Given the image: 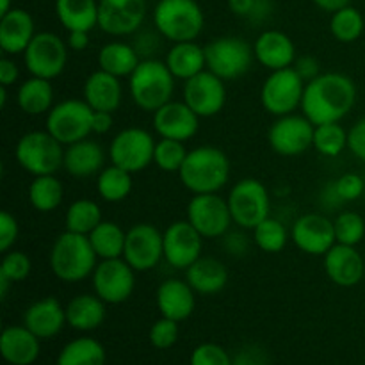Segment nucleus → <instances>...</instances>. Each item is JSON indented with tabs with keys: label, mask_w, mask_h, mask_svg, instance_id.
<instances>
[{
	"label": "nucleus",
	"mask_w": 365,
	"mask_h": 365,
	"mask_svg": "<svg viewBox=\"0 0 365 365\" xmlns=\"http://www.w3.org/2000/svg\"><path fill=\"white\" fill-rule=\"evenodd\" d=\"M355 103V82L348 75L330 71L307 82L302 110L314 125L335 123L348 116Z\"/></svg>",
	"instance_id": "nucleus-1"
},
{
	"label": "nucleus",
	"mask_w": 365,
	"mask_h": 365,
	"mask_svg": "<svg viewBox=\"0 0 365 365\" xmlns=\"http://www.w3.org/2000/svg\"><path fill=\"white\" fill-rule=\"evenodd\" d=\"M182 185L192 195L220 192L230 178V160L216 146H198L189 150L180 171Z\"/></svg>",
	"instance_id": "nucleus-2"
},
{
	"label": "nucleus",
	"mask_w": 365,
	"mask_h": 365,
	"mask_svg": "<svg viewBox=\"0 0 365 365\" xmlns=\"http://www.w3.org/2000/svg\"><path fill=\"white\" fill-rule=\"evenodd\" d=\"M98 255L93 250L88 235L64 230L53 241L48 264L53 277L66 284H77L91 277L98 264Z\"/></svg>",
	"instance_id": "nucleus-3"
},
{
	"label": "nucleus",
	"mask_w": 365,
	"mask_h": 365,
	"mask_svg": "<svg viewBox=\"0 0 365 365\" xmlns=\"http://www.w3.org/2000/svg\"><path fill=\"white\" fill-rule=\"evenodd\" d=\"M173 73L164 61L143 59L128 77V89L135 106L146 113H155L171 102L175 91Z\"/></svg>",
	"instance_id": "nucleus-4"
},
{
	"label": "nucleus",
	"mask_w": 365,
	"mask_h": 365,
	"mask_svg": "<svg viewBox=\"0 0 365 365\" xmlns=\"http://www.w3.org/2000/svg\"><path fill=\"white\" fill-rule=\"evenodd\" d=\"M153 25L160 38L171 43L196 41L205 16L196 0H159L153 9Z\"/></svg>",
	"instance_id": "nucleus-5"
},
{
	"label": "nucleus",
	"mask_w": 365,
	"mask_h": 365,
	"mask_svg": "<svg viewBox=\"0 0 365 365\" xmlns=\"http://www.w3.org/2000/svg\"><path fill=\"white\" fill-rule=\"evenodd\" d=\"M63 146L48 130H32L18 139L14 157L32 177L56 175L64 164Z\"/></svg>",
	"instance_id": "nucleus-6"
},
{
	"label": "nucleus",
	"mask_w": 365,
	"mask_h": 365,
	"mask_svg": "<svg viewBox=\"0 0 365 365\" xmlns=\"http://www.w3.org/2000/svg\"><path fill=\"white\" fill-rule=\"evenodd\" d=\"M253 59V46L237 36H221L205 45L207 70L223 78L225 82L248 73Z\"/></svg>",
	"instance_id": "nucleus-7"
},
{
	"label": "nucleus",
	"mask_w": 365,
	"mask_h": 365,
	"mask_svg": "<svg viewBox=\"0 0 365 365\" xmlns=\"http://www.w3.org/2000/svg\"><path fill=\"white\" fill-rule=\"evenodd\" d=\"M305 84L292 66L271 71L260 89V102L266 113L280 118L302 109Z\"/></svg>",
	"instance_id": "nucleus-8"
},
{
	"label": "nucleus",
	"mask_w": 365,
	"mask_h": 365,
	"mask_svg": "<svg viewBox=\"0 0 365 365\" xmlns=\"http://www.w3.org/2000/svg\"><path fill=\"white\" fill-rule=\"evenodd\" d=\"M93 109L84 98L63 100L46 114V130L64 146L88 139L93 134Z\"/></svg>",
	"instance_id": "nucleus-9"
},
{
	"label": "nucleus",
	"mask_w": 365,
	"mask_h": 365,
	"mask_svg": "<svg viewBox=\"0 0 365 365\" xmlns=\"http://www.w3.org/2000/svg\"><path fill=\"white\" fill-rule=\"evenodd\" d=\"M232 220L245 230H253L257 225L269 217L271 198L267 187L257 178H242L228 195Z\"/></svg>",
	"instance_id": "nucleus-10"
},
{
	"label": "nucleus",
	"mask_w": 365,
	"mask_h": 365,
	"mask_svg": "<svg viewBox=\"0 0 365 365\" xmlns=\"http://www.w3.org/2000/svg\"><path fill=\"white\" fill-rule=\"evenodd\" d=\"M157 141L141 127H128L118 132L109 146V159L114 166L128 173H139L153 163Z\"/></svg>",
	"instance_id": "nucleus-11"
},
{
	"label": "nucleus",
	"mask_w": 365,
	"mask_h": 365,
	"mask_svg": "<svg viewBox=\"0 0 365 365\" xmlns=\"http://www.w3.org/2000/svg\"><path fill=\"white\" fill-rule=\"evenodd\" d=\"M68 45L53 32H36L34 39L21 56L32 77L53 81L64 71L68 63Z\"/></svg>",
	"instance_id": "nucleus-12"
},
{
	"label": "nucleus",
	"mask_w": 365,
	"mask_h": 365,
	"mask_svg": "<svg viewBox=\"0 0 365 365\" xmlns=\"http://www.w3.org/2000/svg\"><path fill=\"white\" fill-rule=\"evenodd\" d=\"M93 291L110 305L127 302L135 289V271L125 259L100 260L91 274Z\"/></svg>",
	"instance_id": "nucleus-13"
},
{
	"label": "nucleus",
	"mask_w": 365,
	"mask_h": 365,
	"mask_svg": "<svg viewBox=\"0 0 365 365\" xmlns=\"http://www.w3.org/2000/svg\"><path fill=\"white\" fill-rule=\"evenodd\" d=\"M314 130L316 125L305 114L292 113L277 118L267 132V141L278 155L298 157L314 146Z\"/></svg>",
	"instance_id": "nucleus-14"
},
{
	"label": "nucleus",
	"mask_w": 365,
	"mask_h": 365,
	"mask_svg": "<svg viewBox=\"0 0 365 365\" xmlns=\"http://www.w3.org/2000/svg\"><path fill=\"white\" fill-rule=\"evenodd\" d=\"M187 221L203 239L225 237L234 223L228 200L221 198L217 192L192 196L187 205Z\"/></svg>",
	"instance_id": "nucleus-15"
},
{
	"label": "nucleus",
	"mask_w": 365,
	"mask_h": 365,
	"mask_svg": "<svg viewBox=\"0 0 365 365\" xmlns=\"http://www.w3.org/2000/svg\"><path fill=\"white\" fill-rule=\"evenodd\" d=\"M123 259L135 273L157 267L164 259V234L152 223H138L127 230Z\"/></svg>",
	"instance_id": "nucleus-16"
},
{
	"label": "nucleus",
	"mask_w": 365,
	"mask_h": 365,
	"mask_svg": "<svg viewBox=\"0 0 365 365\" xmlns=\"http://www.w3.org/2000/svg\"><path fill=\"white\" fill-rule=\"evenodd\" d=\"M184 102L200 118L216 116L227 103L225 81L214 75L212 71L203 70L202 73L184 82Z\"/></svg>",
	"instance_id": "nucleus-17"
},
{
	"label": "nucleus",
	"mask_w": 365,
	"mask_h": 365,
	"mask_svg": "<svg viewBox=\"0 0 365 365\" xmlns=\"http://www.w3.org/2000/svg\"><path fill=\"white\" fill-rule=\"evenodd\" d=\"M146 18V0H98V27L123 38L138 32Z\"/></svg>",
	"instance_id": "nucleus-18"
},
{
	"label": "nucleus",
	"mask_w": 365,
	"mask_h": 365,
	"mask_svg": "<svg viewBox=\"0 0 365 365\" xmlns=\"http://www.w3.org/2000/svg\"><path fill=\"white\" fill-rule=\"evenodd\" d=\"M163 234L164 260L175 269L185 271L202 257L203 237L187 220L175 221Z\"/></svg>",
	"instance_id": "nucleus-19"
},
{
	"label": "nucleus",
	"mask_w": 365,
	"mask_h": 365,
	"mask_svg": "<svg viewBox=\"0 0 365 365\" xmlns=\"http://www.w3.org/2000/svg\"><path fill=\"white\" fill-rule=\"evenodd\" d=\"M291 239L296 248H299L307 255L316 257H324L337 245L334 221L316 212L303 214L294 221Z\"/></svg>",
	"instance_id": "nucleus-20"
},
{
	"label": "nucleus",
	"mask_w": 365,
	"mask_h": 365,
	"mask_svg": "<svg viewBox=\"0 0 365 365\" xmlns=\"http://www.w3.org/2000/svg\"><path fill=\"white\" fill-rule=\"evenodd\" d=\"M202 118L182 100V102H168L153 113V130L159 138L177 139L187 143L196 135Z\"/></svg>",
	"instance_id": "nucleus-21"
},
{
	"label": "nucleus",
	"mask_w": 365,
	"mask_h": 365,
	"mask_svg": "<svg viewBox=\"0 0 365 365\" xmlns=\"http://www.w3.org/2000/svg\"><path fill=\"white\" fill-rule=\"evenodd\" d=\"M324 271L328 278L339 287H355L365 274V262L356 246L335 245L324 255Z\"/></svg>",
	"instance_id": "nucleus-22"
},
{
	"label": "nucleus",
	"mask_w": 365,
	"mask_h": 365,
	"mask_svg": "<svg viewBox=\"0 0 365 365\" xmlns=\"http://www.w3.org/2000/svg\"><path fill=\"white\" fill-rule=\"evenodd\" d=\"M196 292L187 280H180V278H170L164 280L159 285L155 294L157 309H159L160 316L173 319L177 323L185 321L191 317L196 307Z\"/></svg>",
	"instance_id": "nucleus-23"
},
{
	"label": "nucleus",
	"mask_w": 365,
	"mask_h": 365,
	"mask_svg": "<svg viewBox=\"0 0 365 365\" xmlns=\"http://www.w3.org/2000/svg\"><path fill=\"white\" fill-rule=\"evenodd\" d=\"M36 36L34 18L29 11L13 7L0 16V48L7 56L24 53Z\"/></svg>",
	"instance_id": "nucleus-24"
},
{
	"label": "nucleus",
	"mask_w": 365,
	"mask_h": 365,
	"mask_svg": "<svg viewBox=\"0 0 365 365\" xmlns=\"http://www.w3.org/2000/svg\"><path fill=\"white\" fill-rule=\"evenodd\" d=\"M82 98L93 110L116 113L123 100V86H121L120 77H114L98 68L86 78Z\"/></svg>",
	"instance_id": "nucleus-25"
},
{
	"label": "nucleus",
	"mask_w": 365,
	"mask_h": 365,
	"mask_svg": "<svg viewBox=\"0 0 365 365\" xmlns=\"http://www.w3.org/2000/svg\"><path fill=\"white\" fill-rule=\"evenodd\" d=\"M255 59L269 71L291 68L296 61V46L282 31H264L253 43Z\"/></svg>",
	"instance_id": "nucleus-26"
},
{
	"label": "nucleus",
	"mask_w": 365,
	"mask_h": 365,
	"mask_svg": "<svg viewBox=\"0 0 365 365\" xmlns=\"http://www.w3.org/2000/svg\"><path fill=\"white\" fill-rule=\"evenodd\" d=\"M66 323V309L52 296L32 303L24 316V324L38 339L56 337Z\"/></svg>",
	"instance_id": "nucleus-27"
},
{
	"label": "nucleus",
	"mask_w": 365,
	"mask_h": 365,
	"mask_svg": "<svg viewBox=\"0 0 365 365\" xmlns=\"http://www.w3.org/2000/svg\"><path fill=\"white\" fill-rule=\"evenodd\" d=\"M103 163H106V152L98 143L91 139H82L64 148L63 168L71 177H93L103 170Z\"/></svg>",
	"instance_id": "nucleus-28"
},
{
	"label": "nucleus",
	"mask_w": 365,
	"mask_h": 365,
	"mask_svg": "<svg viewBox=\"0 0 365 365\" xmlns=\"http://www.w3.org/2000/svg\"><path fill=\"white\" fill-rule=\"evenodd\" d=\"M164 63L177 81L185 82L207 70L205 46H200L196 41L171 43V48L166 52Z\"/></svg>",
	"instance_id": "nucleus-29"
},
{
	"label": "nucleus",
	"mask_w": 365,
	"mask_h": 365,
	"mask_svg": "<svg viewBox=\"0 0 365 365\" xmlns=\"http://www.w3.org/2000/svg\"><path fill=\"white\" fill-rule=\"evenodd\" d=\"M185 280L198 294H217L227 287L228 269L221 260L212 257H200L191 267L185 269Z\"/></svg>",
	"instance_id": "nucleus-30"
},
{
	"label": "nucleus",
	"mask_w": 365,
	"mask_h": 365,
	"mask_svg": "<svg viewBox=\"0 0 365 365\" xmlns=\"http://www.w3.org/2000/svg\"><path fill=\"white\" fill-rule=\"evenodd\" d=\"M0 353L13 365H31L39 355V339L27 327H9L0 337Z\"/></svg>",
	"instance_id": "nucleus-31"
},
{
	"label": "nucleus",
	"mask_w": 365,
	"mask_h": 365,
	"mask_svg": "<svg viewBox=\"0 0 365 365\" xmlns=\"http://www.w3.org/2000/svg\"><path fill=\"white\" fill-rule=\"evenodd\" d=\"M56 14L68 32L98 27V0H56Z\"/></svg>",
	"instance_id": "nucleus-32"
},
{
	"label": "nucleus",
	"mask_w": 365,
	"mask_h": 365,
	"mask_svg": "<svg viewBox=\"0 0 365 365\" xmlns=\"http://www.w3.org/2000/svg\"><path fill=\"white\" fill-rule=\"evenodd\" d=\"M106 319V302L96 294H78L66 305V321L71 328L89 331Z\"/></svg>",
	"instance_id": "nucleus-33"
},
{
	"label": "nucleus",
	"mask_w": 365,
	"mask_h": 365,
	"mask_svg": "<svg viewBox=\"0 0 365 365\" xmlns=\"http://www.w3.org/2000/svg\"><path fill=\"white\" fill-rule=\"evenodd\" d=\"M141 61V56L134 48V45H128L125 41L107 43L98 52L100 70L120 78L130 77Z\"/></svg>",
	"instance_id": "nucleus-34"
},
{
	"label": "nucleus",
	"mask_w": 365,
	"mask_h": 365,
	"mask_svg": "<svg viewBox=\"0 0 365 365\" xmlns=\"http://www.w3.org/2000/svg\"><path fill=\"white\" fill-rule=\"evenodd\" d=\"M18 107L29 116L48 114L53 107V86L52 81L41 77H32L21 82L16 93Z\"/></svg>",
	"instance_id": "nucleus-35"
},
{
	"label": "nucleus",
	"mask_w": 365,
	"mask_h": 365,
	"mask_svg": "<svg viewBox=\"0 0 365 365\" xmlns=\"http://www.w3.org/2000/svg\"><path fill=\"white\" fill-rule=\"evenodd\" d=\"M88 237L100 260L123 259L127 232L118 223L102 221Z\"/></svg>",
	"instance_id": "nucleus-36"
},
{
	"label": "nucleus",
	"mask_w": 365,
	"mask_h": 365,
	"mask_svg": "<svg viewBox=\"0 0 365 365\" xmlns=\"http://www.w3.org/2000/svg\"><path fill=\"white\" fill-rule=\"evenodd\" d=\"M64 189L56 175L34 177L29 185V202L39 212H52L63 203Z\"/></svg>",
	"instance_id": "nucleus-37"
},
{
	"label": "nucleus",
	"mask_w": 365,
	"mask_h": 365,
	"mask_svg": "<svg viewBox=\"0 0 365 365\" xmlns=\"http://www.w3.org/2000/svg\"><path fill=\"white\" fill-rule=\"evenodd\" d=\"M106 349L91 337H81L68 342L61 351L57 365H103Z\"/></svg>",
	"instance_id": "nucleus-38"
},
{
	"label": "nucleus",
	"mask_w": 365,
	"mask_h": 365,
	"mask_svg": "<svg viewBox=\"0 0 365 365\" xmlns=\"http://www.w3.org/2000/svg\"><path fill=\"white\" fill-rule=\"evenodd\" d=\"M96 191H98L100 198L109 203L123 202L132 191V173L125 171L123 168L114 166V164L103 168L96 178Z\"/></svg>",
	"instance_id": "nucleus-39"
},
{
	"label": "nucleus",
	"mask_w": 365,
	"mask_h": 365,
	"mask_svg": "<svg viewBox=\"0 0 365 365\" xmlns=\"http://www.w3.org/2000/svg\"><path fill=\"white\" fill-rule=\"evenodd\" d=\"M102 210L93 200H77L71 203L64 216V228L68 232L81 235H89L102 223Z\"/></svg>",
	"instance_id": "nucleus-40"
},
{
	"label": "nucleus",
	"mask_w": 365,
	"mask_h": 365,
	"mask_svg": "<svg viewBox=\"0 0 365 365\" xmlns=\"http://www.w3.org/2000/svg\"><path fill=\"white\" fill-rule=\"evenodd\" d=\"M365 21L356 7L346 6L331 13L330 32L339 43H353L362 36Z\"/></svg>",
	"instance_id": "nucleus-41"
},
{
	"label": "nucleus",
	"mask_w": 365,
	"mask_h": 365,
	"mask_svg": "<svg viewBox=\"0 0 365 365\" xmlns=\"http://www.w3.org/2000/svg\"><path fill=\"white\" fill-rule=\"evenodd\" d=\"M314 148L323 157H339L348 148V130L342 127L341 121L316 125Z\"/></svg>",
	"instance_id": "nucleus-42"
},
{
	"label": "nucleus",
	"mask_w": 365,
	"mask_h": 365,
	"mask_svg": "<svg viewBox=\"0 0 365 365\" xmlns=\"http://www.w3.org/2000/svg\"><path fill=\"white\" fill-rule=\"evenodd\" d=\"M253 241L262 252L278 253L285 248L289 241L287 228L282 221L269 216L253 228Z\"/></svg>",
	"instance_id": "nucleus-43"
},
{
	"label": "nucleus",
	"mask_w": 365,
	"mask_h": 365,
	"mask_svg": "<svg viewBox=\"0 0 365 365\" xmlns=\"http://www.w3.org/2000/svg\"><path fill=\"white\" fill-rule=\"evenodd\" d=\"M189 150L185 148V143L177 141V139H164L160 138L155 145V153H153V163L157 168L166 173H178L187 157Z\"/></svg>",
	"instance_id": "nucleus-44"
},
{
	"label": "nucleus",
	"mask_w": 365,
	"mask_h": 365,
	"mask_svg": "<svg viewBox=\"0 0 365 365\" xmlns=\"http://www.w3.org/2000/svg\"><path fill=\"white\" fill-rule=\"evenodd\" d=\"M335 227V239L339 245L346 246H359L365 235V221L360 214L341 212L334 221Z\"/></svg>",
	"instance_id": "nucleus-45"
},
{
	"label": "nucleus",
	"mask_w": 365,
	"mask_h": 365,
	"mask_svg": "<svg viewBox=\"0 0 365 365\" xmlns=\"http://www.w3.org/2000/svg\"><path fill=\"white\" fill-rule=\"evenodd\" d=\"M31 269L32 262L31 259H29L27 253L16 252V250H13V252L9 250V252L4 255L2 264H0V274L6 277L9 282H13V284L24 282L25 278L31 274Z\"/></svg>",
	"instance_id": "nucleus-46"
},
{
	"label": "nucleus",
	"mask_w": 365,
	"mask_h": 365,
	"mask_svg": "<svg viewBox=\"0 0 365 365\" xmlns=\"http://www.w3.org/2000/svg\"><path fill=\"white\" fill-rule=\"evenodd\" d=\"M178 341V323L168 317H160L150 328V342L157 349H168Z\"/></svg>",
	"instance_id": "nucleus-47"
},
{
	"label": "nucleus",
	"mask_w": 365,
	"mask_h": 365,
	"mask_svg": "<svg viewBox=\"0 0 365 365\" xmlns=\"http://www.w3.org/2000/svg\"><path fill=\"white\" fill-rule=\"evenodd\" d=\"M334 191L342 202H355V200H359L364 195L365 182L360 175L344 173L335 180Z\"/></svg>",
	"instance_id": "nucleus-48"
},
{
	"label": "nucleus",
	"mask_w": 365,
	"mask_h": 365,
	"mask_svg": "<svg viewBox=\"0 0 365 365\" xmlns=\"http://www.w3.org/2000/svg\"><path fill=\"white\" fill-rule=\"evenodd\" d=\"M191 365H232V359L221 346L207 342L192 351Z\"/></svg>",
	"instance_id": "nucleus-49"
},
{
	"label": "nucleus",
	"mask_w": 365,
	"mask_h": 365,
	"mask_svg": "<svg viewBox=\"0 0 365 365\" xmlns=\"http://www.w3.org/2000/svg\"><path fill=\"white\" fill-rule=\"evenodd\" d=\"M20 227H18L16 217L7 210L0 212V252L7 253L18 241Z\"/></svg>",
	"instance_id": "nucleus-50"
},
{
	"label": "nucleus",
	"mask_w": 365,
	"mask_h": 365,
	"mask_svg": "<svg viewBox=\"0 0 365 365\" xmlns=\"http://www.w3.org/2000/svg\"><path fill=\"white\" fill-rule=\"evenodd\" d=\"M348 150L365 163V116L348 130Z\"/></svg>",
	"instance_id": "nucleus-51"
},
{
	"label": "nucleus",
	"mask_w": 365,
	"mask_h": 365,
	"mask_svg": "<svg viewBox=\"0 0 365 365\" xmlns=\"http://www.w3.org/2000/svg\"><path fill=\"white\" fill-rule=\"evenodd\" d=\"M292 68H294V70L298 71V75L305 82L314 81V78L319 77V75H321L319 63H317L316 57H312V56L296 57V61H294V64H292Z\"/></svg>",
	"instance_id": "nucleus-52"
},
{
	"label": "nucleus",
	"mask_w": 365,
	"mask_h": 365,
	"mask_svg": "<svg viewBox=\"0 0 365 365\" xmlns=\"http://www.w3.org/2000/svg\"><path fill=\"white\" fill-rule=\"evenodd\" d=\"M232 365H267V356L257 346H248L235 355Z\"/></svg>",
	"instance_id": "nucleus-53"
},
{
	"label": "nucleus",
	"mask_w": 365,
	"mask_h": 365,
	"mask_svg": "<svg viewBox=\"0 0 365 365\" xmlns=\"http://www.w3.org/2000/svg\"><path fill=\"white\" fill-rule=\"evenodd\" d=\"M18 75H20L18 64L13 59H9V57H2L0 59V86L9 88V86H13L18 81Z\"/></svg>",
	"instance_id": "nucleus-54"
},
{
	"label": "nucleus",
	"mask_w": 365,
	"mask_h": 365,
	"mask_svg": "<svg viewBox=\"0 0 365 365\" xmlns=\"http://www.w3.org/2000/svg\"><path fill=\"white\" fill-rule=\"evenodd\" d=\"M159 36H153V34H150V32H145L143 36H139L138 38L139 41L135 43L134 48L138 50V53L143 57V59H153V57H150V56L155 52V48H159V43H157Z\"/></svg>",
	"instance_id": "nucleus-55"
},
{
	"label": "nucleus",
	"mask_w": 365,
	"mask_h": 365,
	"mask_svg": "<svg viewBox=\"0 0 365 365\" xmlns=\"http://www.w3.org/2000/svg\"><path fill=\"white\" fill-rule=\"evenodd\" d=\"M114 113H106V110H93V134H107L113 128Z\"/></svg>",
	"instance_id": "nucleus-56"
},
{
	"label": "nucleus",
	"mask_w": 365,
	"mask_h": 365,
	"mask_svg": "<svg viewBox=\"0 0 365 365\" xmlns=\"http://www.w3.org/2000/svg\"><path fill=\"white\" fill-rule=\"evenodd\" d=\"M68 48L73 50V52H82L89 46V32L86 31H71L68 32L66 38Z\"/></svg>",
	"instance_id": "nucleus-57"
},
{
	"label": "nucleus",
	"mask_w": 365,
	"mask_h": 365,
	"mask_svg": "<svg viewBox=\"0 0 365 365\" xmlns=\"http://www.w3.org/2000/svg\"><path fill=\"white\" fill-rule=\"evenodd\" d=\"M253 6H255V0H228V7L237 16L248 18L252 14Z\"/></svg>",
	"instance_id": "nucleus-58"
},
{
	"label": "nucleus",
	"mask_w": 365,
	"mask_h": 365,
	"mask_svg": "<svg viewBox=\"0 0 365 365\" xmlns=\"http://www.w3.org/2000/svg\"><path fill=\"white\" fill-rule=\"evenodd\" d=\"M271 7H269V2L267 0H255V6H253V11L252 14H250V20L253 21H262L266 20L267 14H269Z\"/></svg>",
	"instance_id": "nucleus-59"
},
{
	"label": "nucleus",
	"mask_w": 365,
	"mask_h": 365,
	"mask_svg": "<svg viewBox=\"0 0 365 365\" xmlns=\"http://www.w3.org/2000/svg\"><path fill=\"white\" fill-rule=\"evenodd\" d=\"M319 9L327 11V13H335V11L342 9V7L349 6L351 0H312Z\"/></svg>",
	"instance_id": "nucleus-60"
},
{
	"label": "nucleus",
	"mask_w": 365,
	"mask_h": 365,
	"mask_svg": "<svg viewBox=\"0 0 365 365\" xmlns=\"http://www.w3.org/2000/svg\"><path fill=\"white\" fill-rule=\"evenodd\" d=\"M11 284H13V282H9L6 277H2V274H0V296H2V299H6L7 289H9Z\"/></svg>",
	"instance_id": "nucleus-61"
},
{
	"label": "nucleus",
	"mask_w": 365,
	"mask_h": 365,
	"mask_svg": "<svg viewBox=\"0 0 365 365\" xmlns=\"http://www.w3.org/2000/svg\"><path fill=\"white\" fill-rule=\"evenodd\" d=\"M11 2H13V0H0V16H2V14H6V13H9V11L13 9Z\"/></svg>",
	"instance_id": "nucleus-62"
}]
</instances>
